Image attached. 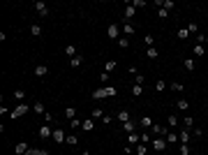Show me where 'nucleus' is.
Instances as JSON below:
<instances>
[{
  "label": "nucleus",
  "mask_w": 208,
  "mask_h": 155,
  "mask_svg": "<svg viewBox=\"0 0 208 155\" xmlns=\"http://www.w3.org/2000/svg\"><path fill=\"white\" fill-rule=\"evenodd\" d=\"M93 127H95V121H93V118H86V121H81V130H83V132H90Z\"/></svg>",
  "instance_id": "nucleus-14"
},
{
  "label": "nucleus",
  "mask_w": 208,
  "mask_h": 155,
  "mask_svg": "<svg viewBox=\"0 0 208 155\" xmlns=\"http://www.w3.org/2000/svg\"><path fill=\"white\" fill-rule=\"evenodd\" d=\"M67 144L69 146H76V144H79V137H67Z\"/></svg>",
  "instance_id": "nucleus-47"
},
{
  "label": "nucleus",
  "mask_w": 208,
  "mask_h": 155,
  "mask_svg": "<svg viewBox=\"0 0 208 155\" xmlns=\"http://www.w3.org/2000/svg\"><path fill=\"white\" fill-rule=\"evenodd\" d=\"M116 121H118V123L123 125V123L132 121V116H129V111H127V109H120V111H118V114H116Z\"/></svg>",
  "instance_id": "nucleus-8"
},
{
  "label": "nucleus",
  "mask_w": 208,
  "mask_h": 155,
  "mask_svg": "<svg viewBox=\"0 0 208 155\" xmlns=\"http://www.w3.org/2000/svg\"><path fill=\"white\" fill-rule=\"evenodd\" d=\"M178 151H180V155H190V144H180Z\"/></svg>",
  "instance_id": "nucleus-43"
},
{
  "label": "nucleus",
  "mask_w": 208,
  "mask_h": 155,
  "mask_svg": "<svg viewBox=\"0 0 208 155\" xmlns=\"http://www.w3.org/2000/svg\"><path fill=\"white\" fill-rule=\"evenodd\" d=\"M134 83H136V86H144V83H146V76H144V74H136V76H134Z\"/></svg>",
  "instance_id": "nucleus-40"
},
{
  "label": "nucleus",
  "mask_w": 208,
  "mask_h": 155,
  "mask_svg": "<svg viewBox=\"0 0 208 155\" xmlns=\"http://www.w3.org/2000/svg\"><path fill=\"white\" fill-rule=\"evenodd\" d=\"M33 7H35V12H37L39 16H46V14H49V7H46V5L42 3V0H37V3H35Z\"/></svg>",
  "instance_id": "nucleus-9"
},
{
  "label": "nucleus",
  "mask_w": 208,
  "mask_h": 155,
  "mask_svg": "<svg viewBox=\"0 0 208 155\" xmlns=\"http://www.w3.org/2000/svg\"><path fill=\"white\" fill-rule=\"evenodd\" d=\"M120 33H123V30H120V26H118V23H111V26L106 28V37H109V39H116V42H118V39L123 37Z\"/></svg>",
  "instance_id": "nucleus-3"
},
{
  "label": "nucleus",
  "mask_w": 208,
  "mask_h": 155,
  "mask_svg": "<svg viewBox=\"0 0 208 155\" xmlns=\"http://www.w3.org/2000/svg\"><path fill=\"white\" fill-rule=\"evenodd\" d=\"M30 35H33V37H39V35H42V26L33 23V26H30Z\"/></svg>",
  "instance_id": "nucleus-27"
},
{
  "label": "nucleus",
  "mask_w": 208,
  "mask_h": 155,
  "mask_svg": "<svg viewBox=\"0 0 208 155\" xmlns=\"http://www.w3.org/2000/svg\"><path fill=\"white\" fill-rule=\"evenodd\" d=\"M178 144H190V130L187 127H183L178 132Z\"/></svg>",
  "instance_id": "nucleus-10"
},
{
  "label": "nucleus",
  "mask_w": 208,
  "mask_h": 155,
  "mask_svg": "<svg viewBox=\"0 0 208 155\" xmlns=\"http://www.w3.org/2000/svg\"><path fill=\"white\" fill-rule=\"evenodd\" d=\"M102 97H116V88L104 86V88H97V90H93V100H102Z\"/></svg>",
  "instance_id": "nucleus-1"
},
{
  "label": "nucleus",
  "mask_w": 208,
  "mask_h": 155,
  "mask_svg": "<svg viewBox=\"0 0 208 155\" xmlns=\"http://www.w3.org/2000/svg\"><path fill=\"white\" fill-rule=\"evenodd\" d=\"M56 144H67V134H65V130L63 127H58V130H53V137H51Z\"/></svg>",
  "instance_id": "nucleus-5"
},
{
  "label": "nucleus",
  "mask_w": 208,
  "mask_h": 155,
  "mask_svg": "<svg viewBox=\"0 0 208 155\" xmlns=\"http://www.w3.org/2000/svg\"><path fill=\"white\" fill-rule=\"evenodd\" d=\"M90 118H104V111L99 109V106H95V109H93V114H90Z\"/></svg>",
  "instance_id": "nucleus-36"
},
{
  "label": "nucleus",
  "mask_w": 208,
  "mask_h": 155,
  "mask_svg": "<svg viewBox=\"0 0 208 155\" xmlns=\"http://www.w3.org/2000/svg\"><path fill=\"white\" fill-rule=\"evenodd\" d=\"M183 127H194V118H190V116H185V118H183Z\"/></svg>",
  "instance_id": "nucleus-34"
},
{
  "label": "nucleus",
  "mask_w": 208,
  "mask_h": 155,
  "mask_svg": "<svg viewBox=\"0 0 208 155\" xmlns=\"http://www.w3.org/2000/svg\"><path fill=\"white\" fill-rule=\"evenodd\" d=\"M14 100L23 102V100H26V90H23V88H16V90H14Z\"/></svg>",
  "instance_id": "nucleus-26"
},
{
  "label": "nucleus",
  "mask_w": 208,
  "mask_h": 155,
  "mask_svg": "<svg viewBox=\"0 0 208 155\" xmlns=\"http://www.w3.org/2000/svg\"><path fill=\"white\" fill-rule=\"evenodd\" d=\"M192 53H194V58H201L206 53V49H204V44H194V49H192Z\"/></svg>",
  "instance_id": "nucleus-20"
},
{
  "label": "nucleus",
  "mask_w": 208,
  "mask_h": 155,
  "mask_svg": "<svg viewBox=\"0 0 208 155\" xmlns=\"http://www.w3.org/2000/svg\"><path fill=\"white\" fill-rule=\"evenodd\" d=\"M26 155H49V151H44V148H28Z\"/></svg>",
  "instance_id": "nucleus-24"
},
{
  "label": "nucleus",
  "mask_w": 208,
  "mask_h": 155,
  "mask_svg": "<svg viewBox=\"0 0 208 155\" xmlns=\"http://www.w3.org/2000/svg\"><path fill=\"white\" fill-rule=\"evenodd\" d=\"M169 125H171V130H174L176 125H178V118L176 116H169Z\"/></svg>",
  "instance_id": "nucleus-50"
},
{
  "label": "nucleus",
  "mask_w": 208,
  "mask_h": 155,
  "mask_svg": "<svg viewBox=\"0 0 208 155\" xmlns=\"http://www.w3.org/2000/svg\"><path fill=\"white\" fill-rule=\"evenodd\" d=\"M178 109H180V111H187V109H190V102H187V100H178Z\"/></svg>",
  "instance_id": "nucleus-38"
},
{
  "label": "nucleus",
  "mask_w": 208,
  "mask_h": 155,
  "mask_svg": "<svg viewBox=\"0 0 208 155\" xmlns=\"http://www.w3.org/2000/svg\"><path fill=\"white\" fill-rule=\"evenodd\" d=\"M118 46H120V49H127V46H129V37H125V35H123V37L118 39Z\"/></svg>",
  "instance_id": "nucleus-35"
},
{
  "label": "nucleus",
  "mask_w": 208,
  "mask_h": 155,
  "mask_svg": "<svg viewBox=\"0 0 208 155\" xmlns=\"http://www.w3.org/2000/svg\"><path fill=\"white\" fill-rule=\"evenodd\" d=\"M69 127H72V130H79V127H81V121H79V118H74V121H69Z\"/></svg>",
  "instance_id": "nucleus-44"
},
{
  "label": "nucleus",
  "mask_w": 208,
  "mask_h": 155,
  "mask_svg": "<svg viewBox=\"0 0 208 155\" xmlns=\"http://www.w3.org/2000/svg\"><path fill=\"white\" fill-rule=\"evenodd\" d=\"M153 134H162V137H166V134H169V130H166V127H162V125H157V123H153Z\"/></svg>",
  "instance_id": "nucleus-15"
},
{
  "label": "nucleus",
  "mask_w": 208,
  "mask_h": 155,
  "mask_svg": "<svg viewBox=\"0 0 208 155\" xmlns=\"http://www.w3.org/2000/svg\"><path fill=\"white\" fill-rule=\"evenodd\" d=\"M146 56H148V58H150V60H155V58L160 56V51L155 49V46H150V49H148V51H146Z\"/></svg>",
  "instance_id": "nucleus-28"
},
{
  "label": "nucleus",
  "mask_w": 208,
  "mask_h": 155,
  "mask_svg": "<svg viewBox=\"0 0 208 155\" xmlns=\"http://www.w3.org/2000/svg\"><path fill=\"white\" fill-rule=\"evenodd\" d=\"M28 111H30V109H28V104H26V102H21L19 106H14V109H12L9 118H21V116H26Z\"/></svg>",
  "instance_id": "nucleus-4"
},
{
  "label": "nucleus",
  "mask_w": 208,
  "mask_h": 155,
  "mask_svg": "<svg viewBox=\"0 0 208 155\" xmlns=\"http://www.w3.org/2000/svg\"><path fill=\"white\" fill-rule=\"evenodd\" d=\"M153 141V137L148 134V132H141V144H150Z\"/></svg>",
  "instance_id": "nucleus-41"
},
{
  "label": "nucleus",
  "mask_w": 208,
  "mask_h": 155,
  "mask_svg": "<svg viewBox=\"0 0 208 155\" xmlns=\"http://www.w3.org/2000/svg\"><path fill=\"white\" fill-rule=\"evenodd\" d=\"M114 70H116V60H106V63H104V72H109V74H111Z\"/></svg>",
  "instance_id": "nucleus-29"
},
{
  "label": "nucleus",
  "mask_w": 208,
  "mask_h": 155,
  "mask_svg": "<svg viewBox=\"0 0 208 155\" xmlns=\"http://www.w3.org/2000/svg\"><path fill=\"white\" fill-rule=\"evenodd\" d=\"M83 155H90V153H88V151H86V153H83Z\"/></svg>",
  "instance_id": "nucleus-54"
},
{
  "label": "nucleus",
  "mask_w": 208,
  "mask_h": 155,
  "mask_svg": "<svg viewBox=\"0 0 208 155\" xmlns=\"http://www.w3.org/2000/svg\"><path fill=\"white\" fill-rule=\"evenodd\" d=\"M33 111H35V114H46V109H44V104H42V102H35L33 104Z\"/></svg>",
  "instance_id": "nucleus-30"
},
{
  "label": "nucleus",
  "mask_w": 208,
  "mask_h": 155,
  "mask_svg": "<svg viewBox=\"0 0 208 155\" xmlns=\"http://www.w3.org/2000/svg\"><path fill=\"white\" fill-rule=\"evenodd\" d=\"M99 81H109V72H102V74H99Z\"/></svg>",
  "instance_id": "nucleus-53"
},
{
  "label": "nucleus",
  "mask_w": 208,
  "mask_h": 155,
  "mask_svg": "<svg viewBox=\"0 0 208 155\" xmlns=\"http://www.w3.org/2000/svg\"><path fill=\"white\" fill-rule=\"evenodd\" d=\"M65 118H69V121L76 118V109H74V106H67V109H65Z\"/></svg>",
  "instance_id": "nucleus-25"
},
{
  "label": "nucleus",
  "mask_w": 208,
  "mask_h": 155,
  "mask_svg": "<svg viewBox=\"0 0 208 155\" xmlns=\"http://www.w3.org/2000/svg\"><path fill=\"white\" fill-rule=\"evenodd\" d=\"M183 88H185L183 83H178V81H171V90H174V93H183Z\"/></svg>",
  "instance_id": "nucleus-33"
},
{
  "label": "nucleus",
  "mask_w": 208,
  "mask_h": 155,
  "mask_svg": "<svg viewBox=\"0 0 208 155\" xmlns=\"http://www.w3.org/2000/svg\"><path fill=\"white\" fill-rule=\"evenodd\" d=\"M49 74V67H46V65H37V67H35V76H46Z\"/></svg>",
  "instance_id": "nucleus-18"
},
{
  "label": "nucleus",
  "mask_w": 208,
  "mask_h": 155,
  "mask_svg": "<svg viewBox=\"0 0 208 155\" xmlns=\"http://www.w3.org/2000/svg\"><path fill=\"white\" fill-rule=\"evenodd\" d=\"M123 132H125V134H132V132H134V121L123 123Z\"/></svg>",
  "instance_id": "nucleus-23"
},
{
  "label": "nucleus",
  "mask_w": 208,
  "mask_h": 155,
  "mask_svg": "<svg viewBox=\"0 0 208 155\" xmlns=\"http://www.w3.org/2000/svg\"><path fill=\"white\" fill-rule=\"evenodd\" d=\"M187 30H190V35H199V26H197V23H190Z\"/></svg>",
  "instance_id": "nucleus-39"
},
{
  "label": "nucleus",
  "mask_w": 208,
  "mask_h": 155,
  "mask_svg": "<svg viewBox=\"0 0 208 155\" xmlns=\"http://www.w3.org/2000/svg\"><path fill=\"white\" fill-rule=\"evenodd\" d=\"M81 63H83V56H81V53H79V56H74V58H69V67H81Z\"/></svg>",
  "instance_id": "nucleus-17"
},
{
  "label": "nucleus",
  "mask_w": 208,
  "mask_h": 155,
  "mask_svg": "<svg viewBox=\"0 0 208 155\" xmlns=\"http://www.w3.org/2000/svg\"><path fill=\"white\" fill-rule=\"evenodd\" d=\"M139 125H141V127H146V130H150L153 127V118H148V116L139 118Z\"/></svg>",
  "instance_id": "nucleus-19"
},
{
  "label": "nucleus",
  "mask_w": 208,
  "mask_h": 155,
  "mask_svg": "<svg viewBox=\"0 0 208 155\" xmlns=\"http://www.w3.org/2000/svg\"><path fill=\"white\" fill-rule=\"evenodd\" d=\"M176 37H178V39H187V37H190V30H187V28H180V30L176 33Z\"/></svg>",
  "instance_id": "nucleus-31"
},
{
  "label": "nucleus",
  "mask_w": 208,
  "mask_h": 155,
  "mask_svg": "<svg viewBox=\"0 0 208 155\" xmlns=\"http://www.w3.org/2000/svg\"><path fill=\"white\" fill-rule=\"evenodd\" d=\"M120 30H123V35H125V37H132V35H134V30H136V26H134L132 21H129V23H123V26H120Z\"/></svg>",
  "instance_id": "nucleus-7"
},
{
  "label": "nucleus",
  "mask_w": 208,
  "mask_h": 155,
  "mask_svg": "<svg viewBox=\"0 0 208 155\" xmlns=\"http://www.w3.org/2000/svg\"><path fill=\"white\" fill-rule=\"evenodd\" d=\"M65 56H69V58L79 56V53H76V46L74 44H67V46H65Z\"/></svg>",
  "instance_id": "nucleus-22"
},
{
  "label": "nucleus",
  "mask_w": 208,
  "mask_h": 155,
  "mask_svg": "<svg viewBox=\"0 0 208 155\" xmlns=\"http://www.w3.org/2000/svg\"><path fill=\"white\" fill-rule=\"evenodd\" d=\"M44 123H53V114H49V111H46V114H44Z\"/></svg>",
  "instance_id": "nucleus-52"
},
{
  "label": "nucleus",
  "mask_w": 208,
  "mask_h": 155,
  "mask_svg": "<svg viewBox=\"0 0 208 155\" xmlns=\"http://www.w3.org/2000/svg\"><path fill=\"white\" fill-rule=\"evenodd\" d=\"M206 42H208V37H206Z\"/></svg>",
  "instance_id": "nucleus-55"
},
{
  "label": "nucleus",
  "mask_w": 208,
  "mask_h": 155,
  "mask_svg": "<svg viewBox=\"0 0 208 155\" xmlns=\"http://www.w3.org/2000/svg\"><path fill=\"white\" fill-rule=\"evenodd\" d=\"M134 12H136L134 5H127V7L123 9V19H125V23H129V21L134 19Z\"/></svg>",
  "instance_id": "nucleus-6"
},
{
  "label": "nucleus",
  "mask_w": 208,
  "mask_h": 155,
  "mask_svg": "<svg viewBox=\"0 0 208 155\" xmlns=\"http://www.w3.org/2000/svg\"><path fill=\"white\" fill-rule=\"evenodd\" d=\"M162 7H164L166 12H169V9H174L176 5H174V0H164V5H162Z\"/></svg>",
  "instance_id": "nucleus-45"
},
{
  "label": "nucleus",
  "mask_w": 208,
  "mask_h": 155,
  "mask_svg": "<svg viewBox=\"0 0 208 155\" xmlns=\"http://www.w3.org/2000/svg\"><path fill=\"white\" fill-rule=\"evenodd\" d=\"M127 144H129V146H139V144H141V134H136V132L127 134Z\"/></svg>",
  "instance_id": "nucleus-12"
},
{
  "label": "nucleus",
  "mask_w": 208,
  "mask_h": 155,
  "mask_svg": "<svg viewBox=\"0 0 208 155\" xmlns=\"http://www.w3.org/2000/svg\"><path fill=\"white\" fill-rule=\"evenodd\" d=\"M148 153V144H139L136 146V155H146Z\"/></svg>",
  "instance_id": "nucleus-37"
},
{
  "label": "nucleus",
  "mask_w": 208,
  "mask_h": 155,
  "mask_svg": "<svg viewBox=\"0 0 208 155\" xmlns=\"http://www.w3.org/2000/svg\"><path fill=\"white\" fill-rule=\"evenodd\" d=\"M183 67H185L187 72H194V67H197V63H194V58H185V60H183Z\"/></svg>",
  "instance_id": "nucleus-16"
},
{
  "label": "nucleus",
  "mask_w": 208,
  "mask_h": 155,
  "mask_svg": "<svg viewBox=\"0 0 208 155\" xmlns=\"http://www.w3.org/2000/svg\"><path fill=\"white\" fill-rule=\"evenodd\" d=\"M111 121H114V116H109V114H104V118H102V123H104V125H109Z\"/></svg>",
  "instance_id": "nucleus-51"
},
{
  "label": "nucleus",
  "mask_w": 208,
  "mask_h": 155,
  "mask_svg": "<svg viewBox=\"0 0 208 155\" xmlns=\"http://www.w3.org/2000/svg\"><path fill=\"white\" fill-rule=\"evenodd\" d=\"M162 155H164V153H162Z\"/></svg>",
  "instance_id": "nucleus-56"
},
{
  "label": "nucleus",
  "mask_w": 208,
  "mask_h": 155,
  "mask_svg": "<svg viewBox=\"0 0 208 155\" xmlns=\"http://www.w3.org/2000/svg\"><path fill=\"white\" fill-rule=\"evenodd\" d=\"M164 139H166V144H171V146H174V144H178V134L174 132V130H171V132H169V134H166V137H164Z\"/></svg>",
  "instance_id": "nucleus-21"
},
{
  "label": "nucleus",
  "mask_w": 208,
  "mask_h": 155,
  "mask_svg": "<svg viewBox=\"0 0 208 155\" xmlns=\"http://www.w3.org/2000/svg\"><path fill=\"white\" fill-rule=\"evenodd\" d=\"M132 95H134V97H141V95H144V86H136V83H134V86H132Z\"/></svg>",
  "instance_id": "nucleus-32"
},
{
  "label": "nucleus",
  "mask_w": 208,
  "mask_h": 155,
  "mask_svg": "<svg viewBox=\"0 0 208 155\" xmlns=\"http://www.w3.org/2000/svg\"><path fill=\"white\" fill-rule=\"evenodd\" d=\"M144 42L148 44V49H150V46H153V35H144Z\"/></svg>",
  "instance_id": "nucleus-49"
},
{
  "label": "nucleus",
  "mask_w": 208,
  "mask_h": 155,
  "mask_svg": "<svg viewBox=\"0 0 208 155\" xmlns=\"http://www.w3.org/2000/svg\"><path fill=\"white\" fill-rule=\"evenodd\" d=\"M157 16H160V19H166V16H169V12H166L164 7H160V9H157Z\"/></svg>",
  "instance_id": "nucleus-46"
},
{
  "label": "nucleus",
  "mask_w": 208,
  "mask_h": 155,
  "mask_svg": "<svg viewBox=\"0 0 208 155\" xmlns=\"http://www.w3.org/2000/svg\"><path fill=\"white\" fill-rule=\"evenodd\" d=\"M28 148H30V146H28L26 141H21V144H16V146H14V153H16V155H26V153H28Z\"/></svg>",
  "instance_id": "nucleus-13"
},
{
  "label": "nucleus",
  "mask_w": 208,
  "mask_h": 155,
  "mask_svg": "<svg viewBox=\"0 0 208 155\" xmlns=\"http://www.w3.org/2000/svg\"><path fill=\"white\" fill-rule=\"evenodd\" d=\"M148 146H150L155 153H164L166 151V139H164V137H153V141Z\"/></svg>",
  "instance_id": "nucleus-2"
},
{
  "label": "nucleus",
  "mask_w": 208,
  "mask_h": 155,
  "mask_svg": "<svg viewBox=\"0 0 208 155\" xmlns=\"http://www.w3.org/2000/svg\"><path fill=\"white\" fill-rule=\"evenodd\" d=\"M194 37H197V44H204V42H206V35H204V33H199V35H194Z\"/></svg>",
  "instance_id": "nucleus-48"
},
{
  "label": "nucleus",
  "mask_w": 208,
  "mask_h": 155,
  "mask_svg": "<svg viewBox=\"0 0 208 155\" xmlns=\"http://www.w3.org/2000/svg\"><path fill=\"white\" fill-rule=\"evenodd\" d=\"M164 88H166V81H155V90L157 93H162Z\"/></svg>",
  "instance_id": "nucleus-42"
},
{
  "label": "nucleus",
  "mask_w": 208,
  "mask_h": 155,
  "mask_svg": "<svg viewBox=\"0 0 208 155\" xmlns=\"http://www.w3.org/2000/svg\"><path fill=\"white\" fill-rule=\"evenodd\" d=\"M39 137H42V139H51V137H53V130L49 127V125H42V127H39Z\"/></svg>",
  "instance_id": "nucleus-11"
}]
</instances>
